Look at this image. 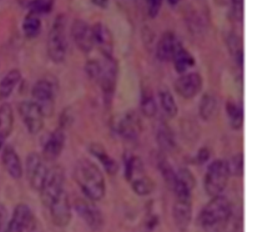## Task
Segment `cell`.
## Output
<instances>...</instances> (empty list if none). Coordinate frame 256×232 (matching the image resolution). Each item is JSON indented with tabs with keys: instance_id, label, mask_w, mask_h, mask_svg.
Here are the masks:
<instances>
[{
	"instance_id": "obj_22",
	"label": "cell",
	"mask_w": 256,
	"mask_h": 232,
	"mask_svg": "<svg viewBox=\"0 0 256 232\" xmlns=\"http://www.w3.org/2000/svg\"><path fill=\"white\" fill-rule=\"evenodd\" d=\"M90 152L94 155L95 157L100 160L102 165L104 166L105 171L109 175L114 176L118 171H119V166H118V162L112 159L109 155V152L104 149V146L100 144H92L90 145Z\"/></svg>"
},
{
	"instance_id": "obj_29",
	"label": "cell",
	"mask_w": 256,
	"mask_h": 232,
	"mask_svg": "<svg viewBox=\"0 0 256 232\" xmlns=\"http://www.w3.org/2000/svg\"><path fill=\"white\" fill-rule=\"evenodd\" d=\"M226 114L229 116L232 129H242V124H244V110L238 102L232 101V100L226 102Z\"/></svg>"
},
{
	"instance_id": "obj_12",
	"label": "cell",
	"mask_w": 256,
	"mask_h": 232,
	"mask_svg": "<svg viewBox=\"0 0 256 232\" xmlns=\"http://www.w3.org/2000/svg\"><path fill=\"white\" fill-rule=\"evenodd\" d=\"M48 209L52 214V222L58 227H65L69 225L72 220V204H70L69 195L65 190L52 201V204Z\"/></svg>"
},
{
	"instance_id": "obj_44",
	"label": "cell",
	"mask_w": 256,
	"mask_h": 232,
	"mask_svg": "<svg viewBox=\"0 0 256 232\" xmlns=\"http://www.w3.org/2000/svg\"><path fill=\"white\" fill-rule=\"evenodd\" d=\"M169 1V4L172 5V6H175V5H178L180 2V0H168Z\"/></svg>"
},
{
	"instance_id": "obj_13",
	"label": "cell",
	"mask_w": 256,
	"mask_h": 232,
	"mask_svg": "<svg viewBox=\"0 0 256 232\" xmlns=\"http://www.w3.org/2000/svg\"><path fill=\"white\" fill-rule=\"evenodd\" d=\"M92 29L94 46H98L104 57L114 56V35L110 27L104 22H96Z\"/></svg>"
},
{
	"instance_id": "obj_10",
	"label": "cell",
	"mask_w": 256,
	"mask_h": 232,
	"mask_svg": "<svg viewBox=\"0 0 256 232\" xmlns=\"http://www.w3.org/2000/svg\"><path fill=\"white\" fill-rule=\"evenodd\" d=\"M19 114L26 126L28 131L32 135L39 134L44 127V114L34 101H22L19 104Z\"/></svg>"
},
{
	"instance_id": "obj_27",
	"label": "cell",
	"mask_w": 256,
	"mask_h": 232,
	"mask_svg": "<svg viewBox=\"0 0 256 232\" xmlns=\"http://www.w3.org/2000/svg\"><path fill=\"white\" fill-rule=\"evenodd\" d=\"M42 24L39 15L29 12L24 17V21H22V31H24L25 36L28 39H34V37H36L42 32Z\"/></svg>"
},
{
	"instance_id": "obj_26",
	"label": "cell",
	"mask_w": 256,
	"mask_h": 232,
	"mask_svg": "<svg viewBox=\"0 0 256 232\" xmlns=\"http://www.w3.org/2000/svg\"><path fill=\"white\" fill-rule=\"evenodd\" d=\"M172 61H174L175 70L180 74H184V72L188 71V69L195 65L194 56L182 45L176 50Z\"/></svg>"
},
{
	"instance_id": "obj_39",
	"label": "cell",
	"mask_w": 256,
	"mask_h": 232,
	"mask_svg": "<svg viewBox=\"0 0 256 232\" xmlns=\"http://www.w3.org/2000/svg\"><path fill=\"white\" fill-rule=\"evenodd\" d=\"M8 209L0 202V232H8Z\"/></svg>"
},
{
	"instance_id": "obj_41",
	"label": "cell",
	"mask_w": 256,
	"mask_h": 232,
	"mask_svg": "<svg viewBox=\"0 0 256 232\" xmlns=\"http://www.w3.org/2000/svg\"><path fill=\"white\" fill-rule=\"evenodd\" d=\"M72 115L70 114V110H65L64 112L62 114V117H60V126L62 129H66L72 125Z\"/></svg>"
},
{
	"instance_id": "obj_45",
	"label": "cell",
	"mask_w": 256,
	"mask_h": 232,
	"mask_svg": "<svg viewBox=\"0 0 256 232\" xmlns=\"http://www.w3.org/2000/svg\"><path fill=\"white\" fill-rule=\"evenodd\" d=\"M4 141H5V140L2 139V135H0V150H2V145H4Z\"/></svg>"
},
{
	"instance_id": "obj_40",
	"label": "cell",
	"mask_w": 256,
	"mask_h": 232,
	"mask_svg": "<svg viewBox=\"0 0 256 232\" xmlns=\"http://www.w3.org/2000/svg\"><path fill=\"white\" fill-rule=\"evenodd\" d=\"M232 4L235 16L242 20V14H244V0H232Z\"/></svg>"
},
{
	"instance_id": "obj_38",
	"label": "cell",
	"mask_w": 256,
	"mask_h": 232,
	"mask_svg": "<svg viewBox=\"0 0 256 232\" xmlns=\"http://www.w3.org/2000/svg\"><path fill=\"white\" fill-rule=\"evenodd\" d=\"M162 6V0H148V14L152 19L159 15Z\"/></svg>"
},
{
	"instance_id": "obj_33",
	"label": "cell",
	"mask_w": 256,
	"mask_h": 232,
	"mask_svg": "<svg viewBox=\"0 0 256 232\" xmlns=\"http://www.w3.org/2000/svg\"><path fill=\"white\" fill-rule=\"evenodd\" d=\"M228 45H229L230 51H232V56H234L236 65L240 69H242V66H244V49H242V44L240 41V39L238 36H235V35H232L229 37Z\"/></svg>"
},
{
	"instance_id": "obj_5",
	"label": "cell",
	"mask_w": 256,
	"mask_h": 232,
	"mask_svg": "<svg viewBox=\"0 0 256 232\" xmlns=\"http://www.w3.org/2000/svg\"><path fill=\"white\" fill-rule=\"evenodd\" d=\"M64 182L65 172L62 166L55 165L48 170L42 189L39 190L40 197H42V201L45 206L49 207L52 204V201L64 191Z\"/></svg>"
},
{
	"instance_id": "obj_19",
	"label": "cell",
	"mask_w": 256,
	"mask_h": 232,
	"mask_svg": "<svg viewBox=\"0 0 256 232\" xmlns=\"http://www.w3.org/2000/svg\"><path fill=\"white\" fill-rule=\"evenodd\" d=\"M2 164H4L5 170L8 171V174L15 180L22 179V175H24V166L22 164V160H20L19 154L16 152V150L12 146L8 145L2 150Z\"/></svg>"
},
{
	"instance_id": "obj_15",
	"label": "cell",
	"mask_w": 256,
	"mask_h": 232,
	"mask_svg": "<svg viewBox=\"0 0 256 232\" xmlns=\"http://www.w3.org/2000/svg\"><path fill=\"white\" fill-rule=\"evenodd\" d=\"M202 89V77L199 72H189L175 81V90L184 99H192Z\"/></svg>"
},
{
	"instance_id": "obj_42",
	"label": "cell",
	"mask_w": 256,
	"mask_h": 232,
	"mask_svg": "<svg viewBox=\"0 0 256 232\" xmlns=\"http://www.w3.org/2000/svg\"><path fill=\"white\" fill-rule=\"evenodd\" d=\"M209 157H210L209 149H206V147H202V149H200L199 154H198V160H199L202 164L206 162L208 160H209Z\"/></svg>"
},
{
	"instance_id": "obj_17",
	"label": "cell",
	"mask_w": 256,
	"mask_h": 232,
	"mask_svg": "<svg viewBox=\"0 0 256 232\" xmlns=\"http://www.w3.org/2000/svg\"><path fill=\"white\" fill-rule=\"evenodd\" d=\"M65 142H66L65 130L62 129V127L55 129L44 144L42 157L45 159V161H55L62 155V150L65 147Z\"/></svg>"
},
{
	"instance_id": "obj_20",
	"label": "cell",
	"mask_w": 256,
	"mask_h": 232,
	"mask_svg": "<svg viewBox=\"0 0 256 232\" xmlns=\"http://www.w3.org/2000/svg\"><path fill=\"white\" fill-rule=\"evenodd\" d=\"M155 137H156V141L159 144V146L164 151L170 152L176 146L174 132H172V130L170 129V126L164 120H159L156 122V126H155Z\"/></svg>"
},
{
	"instance_id": "obj_2",
	"label": "cell",
	"mask_w": 256,
	"mask_h": 232,
	"mask_svg": "<svg viewBox=\"0 0 256 232\" xmlns=\"http://www.w3.org/2000/svg\"><path fill=\"white\" fill-rule=\"evenodd\" d=\"M232 212V202L222 195L212 197L209 202L205 205L199 216V224L202 229L212 231L222 227L228 222Z\"/></svg>"
},
{
	"instance_id": "obj_34",
	"label": "cell",
	"mask_w": 256,
	"mask_h": 232,
	"mask_svg": "<svg viewBox=\"0 0 256 232\" xmlns=\"http://www.w3.org/2000/svg\"><path fill=\"white\" fill-rule=\"evenodd\" d=\"M55 0H32L29 4L30 12L35 15L49 14L54 9Z\"/></svg>"
},
{
	"instance_id": "obj_6",
	"label": "cell",
	"mask_w": 256,
	"mask_h": 232,
	"mask_svg": "<svg viewBox=\"0 0 256 232\" xmlns=\"http://www.w3.org/2000/svg\"><path fill=\"white\" fill-rule=\"evenodd\" d=\"M102 72L99 84L102 85L105 105H106V106H110L112 100H114L115 90H116L119 66H118V61L114 59V56L104 57V61L102 62Z\"/></svg>"
},
{
	"instance_id": "obj_14",
	"label": "cell",
	"mask_w": 256,
	"mask_h": 232,
	"mask_svg": "<svg viewBox=\"0 0 256 232\" xmlns=\"http://www.w3.org/2000/svg\"><path fill=\"white\" fill-rule=\"evenodd\" d=\"M72 36L76 46L85 54H89L94 49L92 29L85 20H74L72 25Z\"/></svg>"
},
{
	"instance_id": "obj_16",
	"label": "cell",
	"mask_w": 256,
	"mask_h": 232,
	"mask_svg": "<svg viewBox=\"0 0 256 232\" xmlns=\"http://www.w3.org/2000/svg\"><path fill=\"white\" fill-rule=\"evenodd\" d=\"M172 216L178 229L182 232L186 231L192 220V197H176L172 207Z\"/></svg>"
},
{
	"instance_id": "obj_30",
	"label": "cell",
	"mask_w": 256,
	"mask_h": 232,
	"mask_svg": "<svg viewBox=\"0 0 256 232\" xmlns=\"http://www.w3.org/2000/svg\"><path fill=\"white\" fill-rule=\"evenodd\" d=\"M218 101L215 99V96L210 92L208 94H204V96L200 100V106H199V112L200 116H202V120L208 121V120L212 119L214 116L215 111H216Z\"/></svg>"
},
{
	"instance_id": "obj_36",
	"label": "cell",
	"mask_w": 256,
	"mask_h": 232,
	"mask_svg": "<svg viewBox=\"0 0 256 232\" xmlns=\"http://www.w3.org/2000/svg\"><path fill=\"white\" fill-rule=\"evenodd\" d=\"M226 165L228 169H229L230 175L242 177V175H244V155H235V156L232 157L229 161H226Z\"/></svg>"
},
{
	"instance_id": "obj_21",
	"label": "cell",
	"mask_w": 256,
	"mask_h": 232,
	"mask_svg": "<svg viewBox=\"0 0 256 232\" xmlns=\"http://www.w3.org/2000/svg\"><path fill=\"white\" fill-rule=\"evenodd\" d=\"M116 129L124 139L129 140V141H134L139 137L140 121L134 114H126L124 119L118 122Z\"/></svg>"
},
{
	"instance_id": "obj_24",
	"label": "cell",
	"mask_w": 256,
	"mask_h": 232,
	"mask_svg": "<svg viewBox=\"0 0 256 232\" xmlns=\"http://www.w3.org/2000/svg\"><path fill=\"white\" fill-rule=\"evenodd\" d=\"M14 127V111L10 104H2L0 106V135L2 139L10 136Z\"/></svg>"
},
{
	"instance_id": "obj_23",
	"label": "cell",
	"mask_w": 256,
	"mask_h": 232,
	"mask_svg": "<svg viewBox=\"0 0 256 232\" xmlns=\"http://www.w3.org/2000/svg\"><path fill=\"white\" fill-rule=\"evenodd\" d=\"M22 80V72L18 69H12L5 75L0 81V99H8L14 92L15 87Z\"/></svg>"
},
{
	"instance_id": "obj_25",
	"label": "cell",
	"mask_w": 256,
	"mask_h": 232,
	"mask_svg": "<svg viewBox=\"0 0 256 232\" xmlns=\"http://www.w3.org/2000/svg\"><path fill=\"white\" fill-rule=\"evenodd\" d=\"M142 175H146V171H145L144 162L142 161V159L135 155L128 157L125 160V177L128 181H134L135 179L142 176Z\"/></svg>"
},
{
	"instance_id": "obj_32",
	"label": "cell",
	"mask_w": 256,
	"mask_h": 232,
	"mask_svg": "<svg viewBox=\"0 0 256 232\" xmlns=\"http://www.w3.org/2000/svg\"><path fill=\"white\" fill-rule=\"evenodd\" d=\"M130 184H132V187L135 194L140 195V196H148V195H150L154 191V182H152V180L150 179L148 174L138 177V179H135Z\"/></svg>"
},
{
	"instance_id": "obj_1",
	"label": "cell",
	"mask_w": 256,
	"mask_h": 232,
	"mask_svg": "<svg viewBox=\"0 0 256 232\" xmlns=\"http://www.w3.org/2000/svg\"><path fill=\"white\" fill-rule=\"evenodd\" d=\"M75 181L85 196L92 201H100L106 194V185L102 171L95 162L89 159H82L74 169Z\"/></svg>"
},
{
	"instance_id": "obj_37",
	"label": "cell",
	"mask_w": 256,
	"mask_h": 232,
	"mask_svg": "<svg viewBox=\"0 0 256 232\" xmlns=\"http://www.w3.org/2000/svg\"><path fill=\"white\" fill-rule=\"evenodd\" d=\"M176 180L182 182L184 186H186L189 190H194L195 185H196V180H195L194 174L190 171L189 169H180L176 172Z\"/></svg>"
},
{
	"instance_id": "obj_35",
	"label": "cell",
	"mask_w": 256,
	"mask_h": 232,
	"mask_svg": "<svg viewBox=\"0 0 256 232\" xmlns=\"http://www.w3.org/2000/svg\"><path fill=\"white\" fill-rule=\"evenodd\" d=\"M85 72H86L88 77H89L92 81L99 82L102 72V61H98V60L95 59L86 61V64H85Z\"/></svg>"
},
{
	"instance_id": "obj_9",
	"label": "cell",
	"mask_w": 256,
	"mask_h": 232,
	"mask_svg": "<svg viewBox=\"0 0 256 232\" xmlns=\"http://www.w3.org/2000/svg\"><path fill=\"white\" fill-rule=\"evenodd\" d=\"M49 167L45 164V159L38 152H32L26 159V167H25V174L29 181L30 186L35 191H39L42 189V185L44 182L45 176L48 174Z\"/></svg>"
},
{
	"instance_id": "obj_31",
	"label": "cell",
	"mask_w": 256,
	"mask_h": 232,
	"mask_svg": "<svg viewBox=\"0 0 256 232\" xmlns=\"http://www.w3.org/2000/svg\"><path fill=\"white\" fill-rule=\"evenodd\" d=\"M160 97V105H162V110L165 114L169 117H175L179 112V107H178L176 101H175L174 96L169 90H162L159 94Z\"/></svg>"
},
{
	"instance_id": "obj_8",
	"label": "cell",
	"mask_w": 256,
	"mask_h": 232,
	"mask_svg": "<svg viewBox=\"0 0 256 232\" xmlns=\"http://www.w3.org/2000/svg\"><path fill=\"white\" fill-rule=\"evenodd\" d=\"M74 207L88 226L94 231H100L104 226V216L94 201L84 197H79L74 201Z\"/></svg>"
},
{
	"instance_id": "obj_43",
	"label": "cell",
	"mask_w": 256,
	"mask_h": 232,
	"mask_svg": "<svg viewBox=\"0 0 256 232\" xmlns=\"http://www.w3.org/2000/svg\"><path fill=\"white\" fill-rule=\"evenodd\" d=\"M92 4L99 7H102V9L108 7V5H109V0H92Z\"/></svg>"
},
{
	"instance_id": "obj_7",
	"label": "cell",
	"mask_w": 256,
	"mask_h": 232,
	"mask_svg": "<svg viewBox=\"0 0 256 232\" xmlns=\"http://www.w3.org/2000/svg\"><path fill=\"white\" fill-rule=\"evenodd\" d=\"M32 101L42 109L44 116H52L55 106L54 85L46 79H40L35 82L32 90Z\"/></svg>"
},
{
	"instance_id": "obj_3",
	"label": "cell",
	"mask_w": 256,
	"mask_h": 232,
	"mask_svg": "<svg viewBox=\"0 0 256 232\" xmlns=\"http://www.w3.org/2000/svg\"><path fill=\"white\" fill-rule=\"evenodd\" d=\"M68 19L64 14L55 17L48 36V54L49 57L56 64L64 62L68 54V39H66Z\"/></svg>"
},
{
	"instance_id": "obj_18",
	"label": "cell",
	"mask_w": 256,
	"mask_h": 232,
	"mask_svg": "<svg viewBox=\"0 0 256 232\" xmlns=\"http://www.w3.org/2000/svg\"><path fill=\"white\" fill-rule=\"evenodd\" d=\"M182 42L172 31H166L162 35L156 46V56L160 61H172Z\"/></svg>"
},
{
	"instance_id": "obj_4",
	"label": "cell",
	"mask_w": 256,
	"mask_h": 232,
	"mask_svg": "<svg viewBox=\"0 0 256 232\" xmlns=\"http://www.w3.org/2000/svg\"><path fill=\"white\" fill-rule=\"evenodd\" d=\"M229 177L230 172L225 160H215V161H212L210 166L208 167L204 179V186L206 194L212 197L222 195V192L228 186Z\"/></svg>"
},
{
	"instance_id": "obj_28",
	"label": "cell",
	"mask_w": 256,
	"mask_h": 232,
	"mask_svg": "<svg viewBox=\"0 0 256 232\" xmlns=\"http://www.w3.org/2000/svg\"><path fill=\"white\" fill-rule=\"evenodd\" d=\"M140 109L144 116L152 119L156 116L158 114V104L155 100L154 95H152V90L144 89L142 94V102H140Z\"/></svg>"
},
{
	"instance_id": "obj_11",
	"label": "cell",
	"mask_w": 256,
	"mask_h": 232,
	"mask_svg": "<svg viewBox=\"0 0 256 232\" xmlns=\"http://www.w3.org/2000/svg\"><path fill=\"white\" fill-rule=\"evenodd\" d=\"M35 219L26 204H19L14 209L12 220L8 224V232H29L34 229Z\"/></svg>"
}]
</instances>
